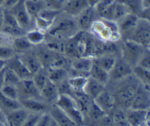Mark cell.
Returning <instances> with one entry per match:
<instances>
[{
    "label": "cell",
    "mask_w": 150,
    "mask_h": 126,
    "mask_svg": "<svg viewBox=\"0 0 150 126\" xmlns=\"http://www.w3.org/2000/svg\"><path fill=\"white\" fill-rule=\"evenodd\" d=\"M0 122L2 123L4 125H7V122H6V117L5 114L2 111V110L0 108Z\"/></svg>",
    "instance_id": "48"
},
{
    "label": "cell",
    "mask_w": 150,
    "mask_h": 126,
    "mask_svg": "<svg viewBox=\"0 0 150 126\" xmlns=\"http://www.w3.org/2000/svg\"><path fill=\"white\" fill-rule=\"evenodd\" d=\"M114 1V0H100V1L95 4L94 7H95V11H96L97 14H98V18H99V15Z\"/></svg>",
    "instance_id": "44"
},
{
    "label": "cell",
    "mask_w": 150,
    "mask_h": 126,
    "mask_svg": "<svg viewBox=\"0 0 150 126\" xmlns=\"http://www.w3.org/2000/svg\"><path fill=\"white\" fill-rule=\"evenodd\" d=\"M48 112L57 122V125L73 126L76 123L69 117V116L56 104H51Z\"/></svg>",
    "instance_id": "21"
},
{
    "label": "cell",
    "mask_w": 150,
    "mask_h": 126,
    "mask_svg": "<svg viewBox=\"0 0 150 126\" xmlns=\"http://www.w3.org/2000/svg\"><path fill=\"white\" fill-rule=\"evenodd\" d=\"M47 70L48 79L57 85L67 80L69 76V68L66 67H49Z\"/></svg>",
    "instance_id": "25"
},
{
    "label": "cell",
    "mask_w": 150,
    "mask_h": 126,
    "mask_svg": "<svg viewBox=\"0 0 150 126\" xmlns=\"http://www.w3.org/2000/svg\"><path fill=\"white\" fill-rule=\"evenodd\" d=\"M59 92L57 85L48 79L45 86L40 90L41 99L44 102L51 105L55 103L57 98H59Z\"/></svg>",
    "instance_id": "20"
},
{
    "label": "cell",
    "mask_w": 150,
    "mask_h": 126,
    "mask_svg": "<svg viewBox=\"0 0 150 126\" xmlns=\"http://www.w3.org/2000/svg\"><path fill=\"white\" fill-rule=\"evenodd\" d=\"M88 7L87 0H67L62 11L76 17Z\"/></svg>",
    "instance_id": "23"
},
{
    "label": "cell",
    "mask_w": 150,
    "mask_h": 126,
    "mask_svg": "<svg viewBox=\"0 0 150 126\" xmlns=\"http://www.w3.org/2000/svg\"><path fill=\"white\" fill-rule=\"evenodd\" d=\"M18 91V100L35 98L41 99L40 91L35 86L32 79H21L16 85Z\"/></svg>",
    "instance_id": "11"
},
{
    "label": "cell",
    "mask_w": 150,
    "mask_h": 126,
    "mask_svg": "<svg viewBox=\"0 0 150 126\" xmlns=\"http://www.w3.org/2000/svg\"><path fill=\"white\" fill-rule=\"evenodd\" d=\"M150 108L149 87L139 83L136 89L129 108L148 110Z\"/></svg>",
    "instance_id": "7"
},
{
    "label": "cell",
    "mask_w": 150,
    "mask_h": 126,
    "mask_svg": "<svg viewBox=\"0 0 150 126\" xmlns=\"http://www.w3.org/2000/svg\"><path fill=\"white\" fill-rule=\"evenodd\" d=\"M63 110L76 125H85V118L74 97L65 94H59L55 103Z\"/></svg>",
    "instance_id": "3"
},
{
    "label": "cell",
    "mask_w": 150,
    "mask_h": 126,
    "mask_svg": "<svg viewBox=\"0 0 150 126\" xmlns=\"http://www.w3.org/2000/svg\"><path fill=\"white\" fill-rule=\"evenodd\" d=\"M23 4L32 19H35L45 7L44 0H23Z\"/></svg>",
    "instance_id": "27"
},
{
    "label": "cell",
    "mask_w": 150,
    "mask_h": 126,
    "mask_svg": "<svg viewBox=\"0 0 150 126\" xmlns=\"http://www.w3.org/2000/svg\"><path fill=\"white\" fill-rule=\"evenodd\" d=\"M17 55L26 66V68L29 70V71L32 73V76L42 67L34 49Z\"/></svg>",
    "instance_id": "16"
},
{
    "label": "cell",
    "mask_w": 150,
    "mask_h": 126,
    "mask_svg": "<svg viewBox=\"0 0 150 126\" xmlns=\"http://www.w3.org/2000/svg\"><path fill=\"white\" fill-rule=\"evenodd\" d=\"M32 79L35 83V86L40 91L48 81V70L46 68L42 67L32 76Z\"/></svg>",
    "instance_id": "34"
},
{
    "label": "cell",
    "mask_w": 150,
    "mask_h": 126,
    "mask_svg": "<svg viewBox=\"0 0 150 126\" xmlns=\"http://www.w3.org/2000/svg\"><path fill=\"white\" fill-rule=\"evenodd\" d=\"M12 45H0V59L8 60L16 55Z\"/></svg>",
    "instance_id": "41"
},
{
    "label": "cell",
    "mask_w": 150,
    "mask_h": 126,
    "mask_svg": "<svg viewBox=\"0 0 150 126\" xmlns=\"http://www.w3.org/2000/svg\"><path fill=\"white\" fill-rule=\"evenodd\" d=\"M67 0H44L45 7L62 11Z\"/></svg>",
    "instance_id": "40"
},
{
    "label": "cell",
    "mask_w": 150,
    "mask_h": 126,
    "mask_svg": "<svg viewBox=\"0 0 150 126\" xmlns=\"http://www.w3.org/2000/svg\"><path fill=\"white\" fill-rule=\"evenodd\" d=\"M4 23V9L1 6H0V30L3 26Z\"/></svg>",
    "instance_id": "47"
},
{
    "label": "cell",
    "mask_w": 150,
    "mask_h": 126,
    "mask_svg": "<svg viewBox=\"0 0 150 126\" xmlns=\"http://www.w3.org/2000/svg\"><path fill=\"white\" fill-rule=\"evenodd\" d=\"M133 74L142 84L145 85L147 87H149L150 70L136 64L133 67Z\"/></svg>",
    "instance_id": "32"
},
{
    "label": "cell",
    "mask_w": 150,
    "mask_h": 126,
    "mask_svg": "<svg viewBox=\"0 0 150 126\" xmlns=\"http://www.w3.org/2000/svg\"><path fill=\"white\" fill-rule=\"evenodd\" d=\"M20 0H5L3 4L2 7L4 9H10L14 7Z\"/></svg>",
    "instance_id": "45"
},
{
    "label": "cell",
    "mask_w": 150,
    "mask_h": 126,
    "mask_svg": "<svg viewBox=\"0 0 150 126\" xmlns=\"http://www.w3.org/2000/svg\"><path fill=\"white\" fill-rule=\"evenodd\" d=\"M115 1L127 6L131 13H135L137 16L143 9L142 0H115Z\"/></svg>",
    "instance_id": "36"
},
{
    "label": "cell",
    "mask_w": 150,
    "mask_h": 126,
    "mask_svg": "<svg viewBox=\"0 0 150 126\" xmlns=\"http://www.w3.org/2000/svg\"><path fill=\"white\" fill-rule=\"evenodd\" d=\"M20 78L16 75L13 70L6 66L5 72H4V84L17 85L20 81Z\"/></svg>",
    "instance_id": "38"
},
{
    "label": "cell",
    "mask_w": 150,
    "mask_h": 126,
    "mask_svg": "<svg viewBox=\"0 0 150 126\" xmlns=\"http://www.w3.org/2000/svg\"><path fill=\"white\" fill-rule=\"evenodd\" d=\"M99 1L100 0H87V2L89 6H90V7H95V4Z\"/></svg>",
    "instance_id": "50"
},
{
    "label": "cell",
    "mask_w": 150,
    "mask_h": 126,
    "mask_svg": "<svg viewBox=\"0 0 150 126\" xmlns=\"http://www.w3.org/2000/svg\"><path fill=\"white\" fill-rule=\"evenodd\" d=\"M6 64H7V60H4L0 59V70L4 68L6 66Z\"/></svg>",
    "instance_id": "51"
},
{
    "label": "cell",
    "mask_w": 150,
    "mask_h": 126,
    "mask_svg": "<svg viewBox=\"0 0 150 126\" xmlns=\"http://www.w3.org/2000/svg\"><path fill=\"white\" fill-rule=\"evenodd\" d=\"M140 81L133 76V74L115 82H108L114 85L112 89L107 87L111 90L116 107L126 110L130 108L136 89Z\"/></svg>",
    "instance_id": "1"
},
{
    "label": "cell",
    "mask_w": 150,
    "mask_h": 126,
    "mask_svg": "<svg viewBox=\"0 0 150 126\" xmlns=\"http://www.w3.org/2000/svg\"><path fill=\"white\" fill-rule=\"evenodd\" d=\"M41 114H42V113L29 112L26 122L23 124V126H37V124H38V122Z\"/></svg>",
    "instance_id": "42"
},
{
    "label": "cell",
    "mask_w": 150,
    "mask_h": 126,
    "mask_svg": "<svg viewBox=\"0 0 150 126\" xmlns=\"http://www.w3.org/2000/svg\"><path fill=\"white\" fill-rule=\"evenodd\" d=\"M142 7L144 8H150L149 0H142Z\"/></svg>",
    "instance_id": "49"
},
{
    "label": "cell",
    "mask_w": 150,
    "mask_h": 126,
    "mask_svg": "<svg viewBox=\"0 0 150 126\" xmlns=\"http://www.w3.org/2000/svg\"><path fill=\"white\" fill-rule=\"evenodd\" d=\"M16 18L19 26L26 32L35 28L34 20L29 16L23 4V0H20L14 7L8 9Z\"/></svg>",
    "instance_id": "8"
},
{
    "label": "cell",
    "mask_w": 150,
    "mask_h": 126,
    "mask_svg": "<svg viewBox=\"0 0 150 126\" xmlns=\"http://www.w3.org/2000/svg\"><path fill=\"white\" fill-rule=\"evenodd\" d=\"M57 125V122L54 120L48 111L42 113L38 122L37 126H55Z\"/></svg>",
    "instance_id": "39"
},
{
    "label": "cell",
    "mask_w": 150,
    "mask_h": 126,
    "mask_svg": "<svg viewBox=\"0 0 150 126\" xmlns=\"http://www.w3.org/2000/svg\"><path fill=\"white\" fill-rule=\"evenodd\" d=\"M107 114H105L100 107L95 102L93 99L91 101L89 106L88 108L87 112L85 115V124L86 121L91 122H98L100 120L105 117Z\"/></svg>",
    "instance_id": "26"
},
{
    "label": "cell",
    "mask_w": 150,
    "mask_h": 126,
    "mask_svg": "<svg viewBox=\"0 0 150 126\" xmlns=\"http://www.w3.org/2000/svg\"><path fill=\"white\" fill-rule=\"evenodd\" d=\"M25 35L29 40V42L33 44L35 46L43 43L45 40V38H46L45 32L36 29V28L27 31Z\"/></svg>",
    "instance_id": "33"
},
{
    "label": "cell",
    "mask_w": 150,
    "mask_h": 126,
    "mask_svg": "<svg viewBox=\"0 0 150 126\" xmlns=\"http://www.w3.org/2000/svg\"><path fill=\"white\" fill-rule=\"evenodd\" d=\"M138 65L150 70V53L149 50L145 51L144 54L140 57L137 63Z\"/></svg>",
    "instance_id": "43"
},
{
    "label": "cell",
    "mask_w": 150,
    "mask_h": 126,
    "mask_svg": "<svg viewBox=\"0 0 150 126\" xmlns=\"http://www.w3.org/2000/svg\"><path fill=\"white\" fill-rule=\"evenodd\" d=\"M93 100L100 107L101 109L107 114H111L116 108L114 96L111 90L107 86Z\"/></svg>",
    "instance_id": "14"
},
{
    "label": "cell",
    "mask_w": 150,
    "mask_h": 126,
    "mask_svg": "<svg viewBox=\"0 0 150 126\" xmlns=\"http://www.w3.org/2000/svg\"><path fill=\"white\" fill-rule=\"evenodd\" d=\"M139 18V16L136 14L129 13L116 22L122 39H124L133 30V28L136 26Z\"/></svg>",
    "instance_id": "15"
},
{
    "label": "cell",
    "mask_w": 150,
    "mask_h": 126,
    "mask_svg": "<svg viewBox=\"0 0 150 126\" xmlns=\"http://www.w3.org/2000/svg\"><path fill=\"white\" fill-rule=\"evenodd\" d=\"M117 56L112 54H103L95 57L94 62L109 73L115 62Z\"/></svg>",
    "instance_id": "30"
},
{
    "label": "cell",
    "mask_w": 150,
    "mask_h": 126,
    "mask_svg": "<svg viewBox=\"0 0 150 126\" xmlns=\"http://www.w3.org/2000/svg\"><path fill=\"white\" fill-rule=\"evenodd\" d=\"M89 76L94 78L105 85H107L109 82V73L95 63L94 59L89 71Z\"/></svg>",
    "instance_id": "28"
},
{
    "label": "cell",
    "mask_w": 150,
    "mask_h": 126,
    "mask_svg": "<svg viewBox=\"0 0 150 126\" xmlns=\"http://www.w3.org/2000/svg\"><path fill=\"white\" fill-rule=\"evenodd\" d=\"M21 106L26 108L29 112L43 113L48 111L51 105L44 102L42 100L27 98V99L19 100Z\"/></svg>",
    "instance_id": "19"
},
{
    "label": "cell",
    "mask_w": 150,
    "mask_h": 126,
    "mask_svg": "<svg viewBox=\"0 0 150 126\" xmlns=\"http://www.w3.org/2000/svg\"><path fill=\"white\" fill-rule=\"evenodd\" d=\"M125 114L129 125L139 126L149 125V109L140 110L127 108L125 110Z\"/></svg>",
    "instance_id": "13"
},
{
    "label": "cell",
    "mask_w": 150,
    "mask_h": 126,
    "mask_svg": "<svg viewBox=\"0 0 150 126\" xmlns=\"http://www.w3.org/2000/svg\"><path fill=\"white\" fill-rule=\"evenodd\" d=\"M21 107L19 100L12 99L3 95L0 92V108L4 114H7L10 111Z\"/></svg>",
    "instance_id": "29"
},
{
    "label": "cell",
    "mask_w": 150,
    "mask_h": 126,
    "mask_svg": "<svg viewBox=\"0 0 150 126\" xmlns=\"http://www.w3.org/2000/svg\"><path fill=\"white\" fill-rule=\"evenodd\" d=\"M132 74L133 67L120 54L109 71V82L118 81Z\"/></svg>",
    "instance_id": "6"
},
{
    "label": "cell",
    "mask_w": 150,
    "mask_h": 126,
    "mask_svg": "<svg viewBox=\"0 0 150 126\" xmlns=\"http://www.w3.org/2000/svg\"><path fill=\"white\" fill-rule=\"evenodd\" d=\"M129 13L131 12L127 6L114 0L99 15V18L105 20L117 22Z\"/></svg>",
    "instance_id": "9"
},
{
    "label": "cell",
    "mask_w": 150,
    "mask_h": 126,
    "mask_svg": "<svg viewBox=\"0 0 150 126\" xmlns=\"http://www.w3.org/2000/svg\"><path fill=\"white\" fill-rule=\"evenodd\" d=\"M5 68L6 66L4 68L0 70V90H1V87H2L4 84V72H5Z\"/></svg>",
    "instance_id": "46"
},
{
    "label": "cell",
    "mask_w": 150,
    "mask_h": 126,
    "mask_svg": "<svg viewBox=\"0 0 150 126\" xmlns=\"http://www.w3.org/2000/svg\"><path fill=\"white\" fill-rule=\"evenodd\" d=\"M89 76L73 75L67 78V83L74 92H83V87Z\"/></svg>",
    "instance_id": "31"
},
{
    "label": "cell",
    "mask_w": 150,
    "mask_h": 126,
    "mask_svg": "<svg viewBox=\"0 0 150 126\" xmlns=\"http://www.w3.org/2000/svg\"><path fill=\"white\" fill-rule=\"evenodd\" d=\"M93 57L82 56L70 60L69 76L73 75L89 76V71L93 63Z\"/></svg>",
    "instance_id": "10"
},
{
    "label": "cell",
    "mask_w": 150,
    "mask_h": 126,
    "mask_svg": "<svg viewBox=\"0 0 150 126\" xmlns=\"http://www.w3.org/2000/svg\"><path fill=\"white\" fill-rule=\"evenodd\" d=\"M111 115L114 121V125H129L126 118L125 110L116 107Z\"/></svg>",
    "instance_id": "35"
},
{
    "label": "cell",
    "mask_w": 150,
    "mask_h": 126,
    "mask_svg": "<svg viewBox=\"0 0 150 126\" xmlns=\"http://www.w3.org/2000/svg\"><path fill=\"white\" fill-rule=\"evenodd\" d=\"M6 66L11 69L12 70H13L16 73V75L20 78L21 80L32 78V73L26 68V67L22 62V61L20 59L17 54L13 56L10 59L7 60Z\"/></svg>",
    "instance_id": "17"
},
{
    "label": "cell",
    "mask_w": 150,
    "mask_h": 126,
    "mask_svg": "<svg viewBox=\"0 0 150 126\" xmlns=\"http://www.w3.org/2000/svg\"><path fill=\"white\" fill-rule=\"evenodd\" d=\"M79 31L76 18L61 11L46 31L45 36L48 38L65 41L76 35Z\"/></svg>",
    "instance_id": "2"
},
{
    "label": "cell",
    "mask_w": 150,
    "mask_h": 126,
    "mask_svg": "<svg viewBox=\"0 0 150 126\" xmlns=\"http://www.w3.org/2000/svg\"><path fill=\"white\" fill-rule=\"evenodd\" d=\"M122 40L134 41L146 48H150V21L139 18L136 26Z\"/></svg>",
    "instance_id": "5"
},
{
    "label": "cell",
    "mask_w": 150,
    "mask_h": 126,
    "mask_svg": "<svg viewBox=\"0 0 150 126\" xmlns=\"http://www.w3.org/2000/svg\"><path fill=\"white\" fill-rule=\"evenodd\" d=\"M75 18L80 31L89 32L92 23L98 18V16L95 7L89 6Z\"/></svg>",
    "instance_id": "12"
},
{
    "label": "cell",
    "mask_w": 150,
    "mask_h": 126,
    "mask_svg": "<svg viewBox=\"0 0 150 126\" xmlns=\"http://www.w3.org/2000/svg\"><path fill=\"white\" fill-rule=\"evenodd\" d=\"M5 1V0H0V6H1L2 7L3 4H4V2Z\"/></svg>",
    "instance_id": "52"
},
{
    "label": "cell",
    "mask_w": 150,
    "mask_h": 126,
    "mask_svg": "<svg viewBox=\"0 0 150 126\" xmlns=\"http://www.w3.org/2000/svg\"><path fill=\"white\" fill-rule=\"evenodd\" d=\"M120 44V55L132 66L136 65L140 57L144 54L145 51L149 50L143 45L130 40H122Z\"/></svg>",
    "instance_id": "4"
},
{
    "label": "cell",
    "mask_w": 150,
    "mask_h": 126,
    "mask_svg": "<svg viewBox=\"0 0 150 126\" xmlns=\"http://www.w3.org/2000/svg\"><path fill=\"white\" fill-rule=\"evenodd\" d=\"M12 47L14 49L16 54H22L32 51L35 48V45L29 42L25 35L15 37L12 41Z\"/></svg>",
    "instance_id": "24"
},
{
    "label": "cell",
    "mask_w": 150,
    "mask_h": 126,
    "mask_svg": "<svg viewBox=\"0 0 150 126\" xmlns=\"http://www.w3.org/2000/svg\"><path fill=\"white\" fill-rule=\"evenodd\" d=\"M105 87L106 85L89 76L83 87V93L91 99H95L102 91L105 89Z\"/></svg>",
    "instance_id": "22"
},
{
    "label": "cell",
    "mask_w": 150,
    "mask_h": 126,
    "mask_svg": "<svg viewBox=\"0 0 150 126\" xmlns=\"http://www.w3.org/2000/svg\"><path fill=\"white\" fill-rule=\"evenodd\" d=\"M0 92L8 98L18 100V91L16 85L4 84Z\"/></svg>",
    "instance_id": "37"
},
{
    "label": "cell",
    "mask_w": 150,
    "mask_h": 126,
    "mask_svg": "<svg viewBox=\"0 0 150 126\" xmlns=\"http://www.w3.org/2000/svg\"><path fill=\"white\" fill-rule=\"evenodd\" d=\"M29 114V111L22 106L10 111L5 114L7 125L23 126Z\"/></svg>",
    "instance_id": "18"
}]
</instances>
